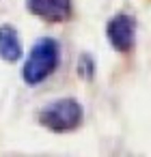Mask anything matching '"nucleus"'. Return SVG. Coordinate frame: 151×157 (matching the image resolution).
Wrapping results in <instances>:
<instances>
[{
  "instance_id": "4",
  "label": "nucleus",
  "mask_w": 151,
  "mask_h": 157,
  "mask_svg": "<svg viewBox=\"0 0 151 157\" xmlns=\"http://www.w3.org/2000/svg\"><path fill=\"white\" fill-rule=\"evenodd\" d=\"M28 9L48 22H65L71 15V0H28Z\"/></svg>"
},
{
  "instance_id": "5",
  "label": "nucleus",
  "mask_w": 151,
  "mask_h": 157,
  "mask_svg": "<svg viewBox=\"0 0 151 157\" xmlns=\"http://www.w3.org/2000/svg\"><path fill=\"white\" fill-rule=\"evenodd\" d=\"M0 56L9 63L22 56V43L13 26H0Z\"/></svg>"
},
{
  "instance_id": "1",
  "label": "nucleus",
  "mask_w": 151,
  "mask_h": 157,
  "mask_svg": "<svg viewBox=\"0 0 151 157\" xmlns=\"http://www.w3.org/2000/svg\"><path fill=\"white\" fill-rule=\"evenodd\" d=\"M58 58H61V50L58 43L54 39H41L39 43H35V48L30 50L22 75L26 84H39L46 78H50L54 73V69L58 67Z\"/></svg>"
},
{
  "instance_id": "2",
  "label": "nucleus",
  "mask_w": 151,
  "mask_h": 157,
  "mask_svg": "<svg viewBox=\"0 0 151 157\" xmlns=\"http://www.w3.org/2000/svg\"><path fill=\"white\" fill-rule=\"evenodd\" d=\"M39 121L52 131H71L82 123V108L76 99H58L41 110Z\"/></svg>"
},
{
  "instance_id": "3",
  "label": "nucleus",
  "mask_w": 151,
  "mask_h": 157,
  "mask_svg": "<svg viewBox=\"0 0 151 157\" xmlns=\"http://www.w3.org/2000/svg\"><path fill=\"white\" fill-rule=\"evenodd\" d=\"M136 24L129 15H117L108 22V41L119 52H129L134 45Z\"/></svg>"
}]
</instances>
